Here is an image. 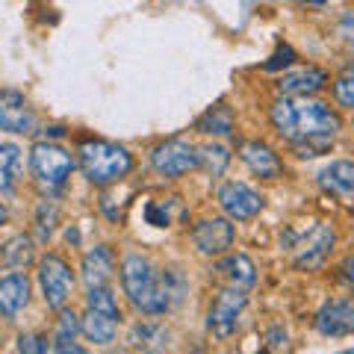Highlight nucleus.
<instances>
[{"label":"nucleus","instance_id":"obj_1","mask_svg":"<svg viewBox=\"0 0 354 354\" xmlns=\"http://www.w3.org/2000/svg\"><path fill=\"white\" fill-rule=\"evenodd\" d=\"M272 121L281 136L295 145L298 157H319L339 130V115L310 97H281L272 106Z\"/></svg>","mask_w":354,"mask_h":354},{"label":"nucleus","instance_id":"obj_2","mask_svg":"<svg viewBox=\"0 0 354 354\" xmlns=\"http://www.w3.org/2000/svg\"><path fill=\"white\" fill-rule=\"evenodd\" d=\"M121 286L130 295V301L136 304L142 313L160 316L165 313L174 301H177V286H180V278L174 272H162L157 274L153 266L139 257V254H130L121 263Z\"/></svg>","mask_w":354,"mask_h":354},{"label":"nucleus","instance_id":"obj_3","mask_svg":"<svg viewBox=\"0 0 354 354\" xmlns=\"http://www.w3.org/2000/svg\"><path fill=\"white\" fill-rule=\"evenodd\" d=\"M77 153H80L83 174L97 186L121 180L133 165L130 153L121 145H113V142H83V145L77 148Z\"/></svg>","mask_w":354,"mask_h":354},{"label":"nucleus","instance_id":"obj_4","mask_svg":"<svg viewBox=\"0 0 354 354\" xmlns=\"http://www.w3.org/2000/svg\"><path fill=\"white\" fill-rule=\"evenodd\" d=\"M30 165H32V174H36L41 183L59 186V183H65V177L71 174L74 160H71V153L62 151L59 145L39 142V145L32 148V153H30Z\"/></svg>","mask_w":354,"mask_h":354},{"label":"nucleus","instance_id":"obj_5","mask_svg":"<svg viewBox=\"0 0 354 354\" xmlns=\"http://www.w3.org/2000/svg\"><path fill=\"white\" fill-rule=\"evenodd\" d=\"M248 304V298L245 292H239V290H221L216 298H213V304H209V313H207V328H209V334L213 337H230L236 330V322H239V313L245 310Z\"/></svg>","mask_w":354,"mask_h":354},{"label":"nucleus","instance_id":"obj_6","mask_svg":"<svg viewBox=\"0 0 354 354\" xmlns=\"http://www.w3.org/2000/svg\"><path fill=\"white\" fill-rule=\"evenodd\" d=\"M39 283H41V292H44V304L59 310L65 301H68V292H71V269L65 266V260H59L57 254H48L41 263H39Z\"/></svg>","mask_w":354,"mask_h":354},{"label":"nucleus","instance_id":"obj_7","mask_svg":"<svg viewBox=\"0 0 354 354\" xmlns=\"http://www.w3.org/2000/svg\"><path fill=\"white\" fill-rule=\"evenodd\" d=\"M151 162H153V169L165 177H180L186 171L198 169V165H201V157H198V151L189 145V142L169 139V142H162L160 148H153Z\"/></svg>","mask_w":354,"mask_h":354},{"label":"nucleus","instance_id":"obj_8","mask_svg":"<svg viewBox=\"0 0 354 354\" xmlns=\"http://www.w3.org/2000/svg\"><path fill=\"white\" fill-rule=\"evenodd\" d=\"M218 204L230 218H251L263 209V198L245 183H221L218 186Z\"/></svg>","mask_w":354,"mask_h":354},{"label":"nucleus","instance_id":"obj_9","mask_svg":"<svg viewBox=\"0 0 354 354\" xmlns=\"http://www.w3.org/2000/svg\"><path fill=\"white\" fill-rule=\"evenodd\" d=\"M316 330L325 337H348L354 334V301L348 298H334L325 301L316 313Z\"/></svg>","mask_w":354,"mask_h":354},{"label":"nucleus","instance_id":"obj_10","mask_svg":"<svg viewBox=\"0 0 354 354\" xmlns=\"http://www.w3.org/2000/svg\"><path fill=\"white\" fill-rule=\"evenodd\" d=\"M192 242L201 254H221L234 245V225L227 218H204L195 225Z\"/></svg>","mask_w":354,"mask_h":354},{"label":"nucleus","instance_id":"obj_11","mask_svg":"<svg viewBox=\"0 0 354 354\" xmlns=\"http://www.w3.org/2000/svg\"><path fill=\"white\" fill-rule=\"evenodd\" d=\"M36 118L32 109L24 101V95L12 92V88H0V130L9 133H30Z\"/></svg>","mask_w":354,"mask_h":354},{"label":"nucleus","instance_id":"obj_12","mask_svg":"<svg viewBox=\"0 0 354 354\" xmlns=\"http://www.w3.org/2000/svg\"><path fill=\"white\" fill-rule=\"evenodd\" d=\"M330 248H334V227L316 225L313 234L301 242V251L292 257V263L298 266V269H307V272L319 269V266L325 263V257L330 254Z\"/></svg>","mask_w":354,"mask_h":354},{"label":"nucleus","instance_id":"obj_13","mask_svg":"<svg viewBox=\"0 0 354 354\" xmlns=\"http://www.w3.org/2000/svg\"><path fill=\"white\" fill-rule=\"evenodd\" d=\"M325 71L322 68H313V65H307V68H295V71H286L281 80H278V88L283 95H292V97H307L319 92V88L325 86Z\"/></svg>","mask_w":354,"mask_h":354},{"label":"nucleus","instance_id":"obj_14","mask_svg":"<svg viewBox=\"0 0 354 354\" xmlns=\"http://www.w3.org/2000/svg\"><path fill=\"white\" fill-rule=\"evenodd\" d=\"M216 272L225 278V283L230 290H239V292L251 290L254 281H257V269H254V263L245 257V254H230V257H225L218 263Z\"/></svg>","mask_w":354,"mask_h":354},{"label":"nucleus","instance_id":"obj_15","mask_svg":"<svg viewBox=\"0 0 354 354\" xmlns=\"http://www.w3.org/2000/svg\"><path fill=\"white\" fill-rule=\"evenodd\" d=\"M27 298H30L27 274L12 272L6 278H0V316H15L18 310H24Z\"/></svg>","mask_w":354,"mask_h":354},{"label":"nucleus","instance_id":"obj_16","mask_svg":"<svg viewBox=\"0 0 354 354\" xmlns=\"http://www.w3.org/2000/svg\"><path fill=\"white\" fill-rule=\"evenodd\" d=\"M319 183H322V189H328L330 195L351 198L354 195V162H348V160L330 162L328 169H322V174H319Z\"/></svg>","mask_w":354,"mask_h":354},{"label":"nucleus","instance_id":"obj_17","mask_svg":"<svg viewBox=\"0 0 354 354\" xmlns=\"http://www.w3.org/2000/svg\"><path fill=\"white\" fill-rule=\"evenodd\" d=\"M239 151H242V160L248 162V169L254 174H260V177H278L281 174V160L269 145H263V142H245Z\"/></svg>","mask_w":354,"mask_h":354},{"label":"nucleus","instance_id":"obj_18","mask_svg":"<svg viewBox=\"0 0 354 354\" xmlns=\"http://www.w3.org/2000/svg\"><path fill=\"white\" fill-rule=\"evenodd\" d=\"M109 272H113V254L109 248L97 245L86 254L83 260V281L88 283V290H95V286H104L109 281Z\"/></svg>","mask_w":354,"mask_h":354},{"label":"nucleus","instance_id":"obj_19","mask_svg":"<svg viewBox=\"0 0 354 354\" xmlns=\"http://www.w3.org/2000/svg\"><path fill=\"white\" fill-rule=\"evenodd\" d=\"M165 339H169V334H165V328L153 325V322H139L136 328L130 330V342L142 351L148 354H160L165 348Z\"/></svg>","mask_w":354,"mask_h":354},{"label":"nucleus","instance_id":"obj_20","mask_svg":"<svg viewBox=\"0 0 354 354\" xmlns=\"http://www.w3.org/2000/svg\"><path fill=\"white\" fill-rule=\"evenodd\" d=\"M83 334L92 339V342H113L115 337V319H109L104 313H95V310H88L83 316V325H80Z\"/></svg>","mask_w":354,"mask_h":354},{"label":"nucleus","instance_id":"obj_21","mask_svg":"<svg viewBox=\"0 0 354 354\" xmlns=\"http://www.w3.org/2000/svg\"><path fill=\"white\" fill-rule=\"evenodd\" d=\"M198 130L209 133V136H227L234 130V113L227 106H213L209 113L198 121Z\"/></svg>","mask_w":354,"mask_h":354},{"label":"nucleus","instance_id":"obj_22","mask_svg":"<svg viewBox=\"0 0 354 354\" xmlns=\"http://www.w3.org/2000/svg\"><path fill=\"white\" fill-rule=\"evenodd\" d=\"M18 160H21L18 145H12V142L0 145V189H3V192H12V189H15Z\"/></svg>","mask_w":354,"mask_h":354},{"label":"nucleus","instance_id":"obj_23","mask_svg":"<svg viewBox=\"0 0 354 354\" xmlns=\"http://www.w3.org/2000/svg\"><path fill=\"white\" fill-rule=\"evenodd\" d=\"M30 260H32V245H30V239L18 236V239H12V242H6V248H3V263H6V266H12V269H24Z\"/></svg>","mask_w":354,"mask_h":354},{"label":"nucleus","instance_id":"obj_24","mask_svg":"<svg viewBox=\"0 0 354 354\" xmlns=\"http://www.w3.org/2000/svg\"><path fill=\"white\" fill-rule=\"evenodd\" d=\"M88 310H95V313H104L109 319H118L115 295L109 292L106 286H95V290H88Z\"/></svg>","mask_w":354,"mask_h":354},{"label":"nucleus","instance_id":"obj_25","mask_svg":"<svg viewBox=\"0 0 354 354\" xmlns=\"http://www.w3.org/2000/svg\"><path fill=\"white\" fill-rule=\"evenodd\" d=\"M198 157H201V162L207 165V171L209 174H221L225 171V165H227V151L221 148V145H204L201 151H198Z\"/></svg>","mask_w":354,"mask_h":354},{"label":"nucleus","instance_id":"obj_26","mask_svg":"<svg viewBox=\"0 0 354 354\" xmlns=\"http://www.w3.org/2000/svg\"><path fill=\"white\" fill-rule=\"evenodd\" d=\"M77 330H80L77 316L71 313V310H62L59 319H57V346H68V342H74Z\"/></svg>","mask_w":354,"mask_h":354},{"label":"nucleus","instance_id":"obj_27","mask_svg":"<svg viewBox=\"0 0 354 354\" xmlns=\"http://www.w3.org/2000/svg\"><path fill=\"white\" fill-rule=\"evenodd\" d=\"M48 337L41 334H21L18 337V351L21 354H48Z\"/></svg>","mask_w":354,"mask_h":354},{"label":"nucleus","instance_id":"obj_28","mask_svg":"<svg viewBox=\"0 0 354 354\" xmlns=\"http://www.w3.org/2000/svg\"><path fill=\"white\" fill-rule=\"evenodd\" d=\"M334 92L342 106H354V74H342L334 83Z\"/></svg>","mask_w":354,"mask_h":354},{"label":"nucleus","instance_id":"obj_29","mask_svg":"<svg viewBox=\"0 0 354 354\" xmlns=\"http://www.w3.org/2000/svg\"><path fill=\"white\" fill-rule=\"evenodd\" d=\"M169 204L171 201H153V204H148V221L151 225H157V227H169L171 225V216H169Z\"/></svg>","mask_w":354,"mask_h":354},{"label":"nucleus","instance_id":"obj_30","mask_svg":"<svg viewBox=\"0 0 354 354\" xmlns=\"http://www.w3.org/2000/svg\"><path fill=\"white\" fill-rule=\"evenodd\" d=\"M292 57H295V53H292L290 48H281V50L274 53V57H272L269 62H266V68L274 71V68H281V65H290V62H292Z\"/></svg>","mask_w":354,"mask_h":354},{"label":"nucleus","instance_id":"obj_31","mask_svg":"<svg viewBox=\"0 0 354 354\" xmlns=\"http://www.w3.org/2000/svg\"><path fill=\"white\" fill-rule=\"evenodd\" d=\"M339 36L346 39L348 44H354V12H346L339 21Z\"/></svg>","mask_w":354,"mask_h":354},{"label":"nucleus","instance_id":"obj_32","mask_svg":"<svg viewBox=\"0 0 354 354\" xmlns=\"http://www.w3.org/2000/svg\"><path fill=\"white\" fill-rule=\"evenodd\" d=\"M342 278H346V283L354 290V254H351L346 263H342Z\"/></svg>","mask_w":354,"mask_h":354},{"label":"nucleus","instance_id":"obj_33","mask_svg":"<svg viewBox=\"0 0 354 354\" xmlns=\"http://www.w3.org/2000/svg\"><path fill=\"white\" fill-rule=\"evenodd\" d=\"M53 354H88V351H83L80 346H74V342H68V346H57V351Z\"/></svg>","mask_w":354,"mask_h":354},{"label":"nucleus","instance_id":"obj_34","mask_svg":"<svg viewBox=\"0 0 354 354\" xmlns=\"http://www.w3.org/2000/svg\"><path fill=\"white\" fill-rule=\"evenodd\" d=\"M3 221H6V207L0 204V225H3Z\"/></svg>","mask_w":354,"mask_h":354},{"label":"nucleus","instance_id":"obj_35","mask_svg":"<svg viewBox=\"0 0 354 354\" xmlns=\"http://www.w3.org/2000/svg\"><path fill=\"white\" fill-rule=\"evenodd\" d=\"M339 354H354V351H339Z\"/></svg>","mask_w":354,"mask_h":354}]
</instances>
